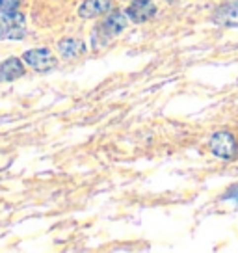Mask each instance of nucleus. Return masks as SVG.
Here are the masks:
<instances>
[{
  "label": "nucleus",
  "instance_id": "obj_1",
  "mask_svg": "<svg viewBox=\"0 0 238 253\" xmlns=\"http://www.w3.org/2000/svg\"><path fill=\"white\" fill-rule=\"evenodd\" d=\"M208 147L212 151V155H216L218 158H223V160H231L237 155V140L227 130H220V132L212 134Z\"/></svg>",
  "mask_w": 238,
  "mask_h": 253
},
{
  "label": "nucleus",
  "instance_id": "obj_2",
  "mask_svg": "<svg viewBox=\"0 0 238 253\" xmlns=\"http://www.w3.org/2000/svg\"><path fill=\"white\" fill-rule=\"evenodd\" d=\"M23 60L26 62V65H30L34 71L45 73L50 71L56 67V58L54 54L48 50V48H32V50H26L23 54Z\"/></svg>",
  "mask_w": 238,
  "mask_h": 253
},
{
  "label": "nucleus",
  "instance_id": "obj_3",
  "mask_svg": "<svg viewBox=\"0 0 238 253\" xmlns=\"http://www.w3.org/2000/svg\"><path fill=\"white\" fill-rule=\"evenodd\" d=\"M4 24V38L8 40H23L24 38V15L19 11H8L0 15Z\"/></svg>",
  "mask_w": 238,
  "mask_h": 253
},
{
  "label": "nucleus",
  "instance_id": "obj_4",
  "mask_svg": "<svg viewBox=\"0 0 238 253\" xmlns=\"http://www.w3.org/2000/svg\"><path fill=\"white\" fill-rule=\"evenodd\" d=\"M155 13H157V6L153 4L151 0H132L130 6L127 8V17L132 23L138 24L153 19Z\"/></svg>",
  "mask_w": 238,
  "mask_h": 253
},
{
  "label": "nucleus",
  "instance_id": "obj_5",
  "mask_svg": "<svg viewBox=\"0 0 238 253\" xmlns=\"http://www.w3.org/2000/svg\"><path fill=\"white\" fill-rule=\"evenodd\" d=\"M112 6H114L112 0H86V2H82V6L79 8V15L82 19L101 17L104 13H108Z\"/></svg>",
  "mask_w": 238,
  "mask_h": 253
},
{
  "label": "nucleus",
  "instance_id": "obj_6",
  "mask_svg": "<svg viewBox=\"0 0 238 253\" xmlns=\"http://www.w3.org/2000/svg\"><path fill=\"white\" fill-rule=\"evenodd\" d=\"M127 15L125 13H121V11H114V13H110V15L104 19V23L101 24V28L99 30H103L108 38H116V36H119L121 32L127 28Z\"/></svg>",
  "mask_w": 238,
  "mask_h": 253
},
{
  "label": "nucleus",
  "instance_id": "obj_7",
  "mask_svg": "<svg viewBox=\"0 0 238 253\" xmlns=\"http://www.w3.org/2000/svg\"><path fill=\"white\" fill-rule=\"evenodd\" d=\"M24 75L23 60L19 58H8L6 62L0 63V82H11L21 79Z\"/></svg>",
  "mask_w": 238,
  "mask_h": 253
},
{
  "label": "nucleus",
  "instance_id": "obj_8",
  "mask_svg": "<svg viewBox=\"0 0 238 253\" xmlns=\"http://www.w3.org/2000/svg\"><path fill=\"white\" fill-rule=\"evenodd\" d=\"M58 50H60V56L64 60H75L86 52V43L82 40L67 38V40H62L58 43Z\"/></svg>",
  "mask_w": 238,
  "mask_h": 253
},
{
  "label": "nucleus",
  "instance_id": "obj_9",
  "mask_svg": "<svg viewBox=\"0 0 238 253\" xmlns=\"http://www.w3.org/2000/svg\"><path fill=\"white\" fill-rule=\"evenodd\" d=\"M214 19L218 23L225 24V26H238V2L222 6L218 9Z\"/></svg>",
  "mask_w": 238,
  "mask_h": 253
},
{
  "label": "nucleus",
  "instance_id": "obj_10",
  "mask_svg": "<svg viewBox=\"0 0 238 253\" xmlns=\"http://www.w3.org/2000/svg\"><path fill=\"white\" fill-rule=\"evenodd\" d=\"M23 4V0H0V13L17 11V8Z\"/></svg>",
  "mask_w": 238,
  "mask_h": 253
},
{
  "label": "nucleus",
  "instance_id": "obj_11",
  "mask_svg": "<svg viewBox=\"0 0 238 253\" xmlns=\"http://www.w3.org/2000/svg\"><path fill=\"white\" fill-rule=\"evenodd\" d=\"M0 40H4V24H2V19H0Z\"/></svg>",
  "mask_w": 238,
  "mask_h": 253
}]
</instances>
